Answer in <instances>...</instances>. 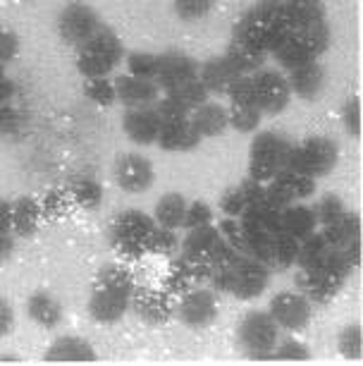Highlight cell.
<instances>
[{"label": "cell", "instance_id": "cell-1", "mask_svg": "<svg viewBox=\"0 0 363 366\" xmlns=\"http://www.w3.org/2000/svg\"><path fill=\"white\" fill-rule=\"evenodd\" d=\"M290 34L292 29L287 24L285 0H258L239 17L232 39L251 44L270 55Z\"/></svg>", "mask_w": 363, "mask_h": 366}, {"label": "cell", "instance_id": "cell-2", "mask_svg": "<svg viewBox=\"0 0 363 366\" xmlns=\"http://www.w3.org/2000/svg\"><path fill=\"white\" fill-rule=\"evenodd\" d=\"M122 60H125V46L118 34L106 24L77 48V72L84 79L108 77Z\"/></svg>", "mask_w": 363, "mask_h": 366}, {"label": "cell", "instance_id": "cell-3", "mask_svg": "<svg viewBox=\"0 0 363 366\" xmlns=\"http://www.w3.org/2000/svg\"><path fill=\"white\" fill-rule=\"evenodd\" d=\"M155 227L153 216L139 209L120 211L108 227V242L125 261H136L146 254V239Z\"/></svg>", "mask_w": 363, "mask_h": 366}, {"label": "cell", "instance_id": "cell-4", "mask_svg": "<svg viewBox=\"0 0 363 366\" xmlns=\"http://www.w3.org/2000/svg\"><path fill=\"white\" fill-rule=\"evenodd\" d=\"M339 161V147L330 137L313 134L304 139L301 144H292L290 154H287L285 168L306 172L311 177H327L334 170V165Z\"/></svg>", "mask_w": 363, "mask_h": 366}, {"label": "cell", "instance_id": "cell-5", "mask_svg": "<svg viewBox=\"0 0 363 366\" xmlns=\"http://www.w3.org/2000/svg\"><path fill=\"white\" fill-rule=\"evenodd\" d=\"M292 144L285 134L277 132H256L249 151V177L258 182H270L280 170L285 168L287 154H290Z\"/></svg>", "mask_w": 363, "mask_h": 366}, {"label": "cell", "instance_id": "cell-6", "mask_svg": "<svg viewBox=\"0 0 363 366\" xmlns=\"http://www.w3.org/2000/svg\"><path fill=\"white\" fill-rule=\"evenodd\" d=\"M280 340V328L268 312H249L237 326V342L249 359H272Z\"/></svg>", "mask_w": 363, "mask_h": 366}, {"label": "cell", "instance_id": "cell-7", "mask_svg": "<svg viewBox=\"0 0 363 366\" xmlns=\"http://www.w3.org/2000/svg\"><path fill=\"white\" fill-rule=\"evenodd\" d=\"M227 273H230L227 295L237 297V300H242V302H251L268 290L272 271L263 261L251 257V254H239L227 266Z\"/></svg>", "mask_w": 363, "mask_h": 366}, {"label": "cell", "instance_id": "cell-8", "mask_svg": "<svg viewBox=\"0 0 363 366\" xmlns=\"http://www.w3.org/2000/svg\"><path fill=\"white\" fill-rule=\"evenodd\" d=\"M103 26L98 12L84 0H72L58 15V34L67 46L79 48Z\"/></svg>", "mask_w": 363, "mask_h": 366}, {"label": "cell", "instance_id": "cell-9", "mask_svg": "<svg viewBox=\"0 0 363 366\" xmlns=\"http://www.w3.org/2000/svg\"><path fill=\"white\" fill-rule=\"evenodd\" d=\"M268 314L275 319L280 330H290V333H299L308 326L313 316L311 300L299 292V290H285V292L272 295L268 304Z\"/></svg>", "mask_w": 363, "mask_h": 366}, {"label": "cell", "instance_id": "cell-10", "mask_svg": "<svg viewBox=\"0 0 363 366\" xmlns=\"http://www.w3.org/2000/svg\"><path fill=\"white\" fill-rule=\"evenodd\" d=\"M175 316L182 321V326L191 330L208 328L218 316V300L215 292L203 285L189 287L175 304Z\"/></svg>", "mask_w": 363, "mask_h": 366}, {"label": "cell", "instance_id": "cell-11", "mask_svg": "<svg viewBox=\"0 0 363 366\" xmlns=\"http://www.w3.org/2000/svg\"><path fill=\"white\" fill-rule=\"evenodd\" d=\"M253 92H256V106L261 108L263 115H277L290 106L292 92L287 84V77L280 70H268L261 67L251 74Z\"/></svg>", "mask_w": 363, "mask_h": 366}, {"label": "cell", "instance_id": "cell-12", "mask_svg": "<svg viewBox=\"0 0 363 366\" xmlns=\"http://www.w3.org/2000/svg\"><path fill=\"white\" fill-rule=\"evenodd\" d=\"M115 184L125 194H143L146 189L153 187L155 170L153 163L141 154H122L113 165Z\"/></svg>", "mask_w": 363, "mask_h": 366}, {"label": "cell", "instance_id": "cell-13", "mask_svg": "<svg viewBox=\"0 0 363 366\" xmlns=\"http://www.w3.org/2000/svg\"><path fill=\"white\" fill-rule=\"evenodd\" d=\"M129 309L148 326H165L175 319V302L163 287H134Z\"/></svg>", "mask_w": 363, "mask_h": 366}, {"label": "cell", "instance_id": "cell-14", "mask_svg": "<svg viewBox=\"0 0 363 366\" xmlns=\"http://www.w3.org/2000/svg\"><path fill=\"white\" fill-rule=\"evenodd\" d=\"M297 290L304 292L311 304H330L334 297L339 295L342 285L347 282V275H342L337 271L327 266H318V268H311V271H301L297 268Z\"/></svg>", "mask_w": 363, "mask_h": 366}, {"label": "cell", "instance_id": "cell-15", "mask_svg": "<svg viewBox=\"0 0 363 366\" xmlns=\"http://www.w3.org/2000/svg\"><path fill=\"white\" fill-rule=\"evenodd\" d=\"M115 99L125 108H150L160 99V86L153 79L134 77V74H120L115 77Z\"/></svg>", "mask_w": 363, "mask_h": 366}, {"label": "cell", "instance_id": "cell-16", "mask_svg": "<svg viewBox=\"0 0 363 366\" xmlns=\"http://www.w3.org/2000/svg\"><path fill=\"white\" fill-rule=\"evenodd\" d=\"M198 74V63L194 58H189L187 53L180 51H165L158 53V70H155L153 81L160 86V92H168L180 81L196 77Z\"/></svg>", "mask_w": 363, "mask_h": 366}, {"label": "cell", "instance_id": "cell-17", "mask_svg": "<svg viewBox=\"0 0 363 366\" xmlns=\"http://www.w3.org/2000/svg\"><path fill=\"white\" fill-rule=\"evenodd\" d=\"M86 309H88V316H91L96 323L111 326V323H118L120 319H125V314L129 312V295L93 287L91 295H88Z\"/></svg>", "mask_w": 363, "mask_h": 366}, {"label": "cell", "instance_id": "cell-18", "mask_svg": "<svg viewBox=\"0 0 363 366\" xmlns=\"http://www.w3.org/2000/svg\"><path fill=\"white\" fill-rule=\"evenodd\" d=\"M287 84H290L292 96L301 101H316L325 89V70L318 60H308V63L294 67L287 72Z\"/></svg>", "mask_w": 363, "mask_h": 366}, {"label": "cell", "instance_id": "cell-19", "mask_svg": "<svg viewBox=\"0 0 363 366\" xmlns=\"http://www.w3.org/2000/svg\"><path fill=\"white\" fill-rule=\"evenodd\" d=\"M122 132L127 134L129 142L139 144V147H150L158 139L160 122L153 108H127L122 115Z\"/></svg>", "mask_w": 363, "mask_h": 366}, {"label": "cell", "instance_id": "cell-20", "mask_svg": "<svg viewBox=\"0 0 363 366\" xmlns=\"http://www.w3.org/2000/svg\"><path fill=\"white\" fill-rule=\"evenodd\" d=\"M189 122L201 139H213V137H220L225 129L230 127L227 125V108L220 106V103L205 101L198 108L191 110Z\"/></svg>", "mask_w": 363, "mask_h": 366}, {"label": "cell", "instance_id": "cell-21", "mask_svg": "<svg viewBox=\"0 0 363 366\" xmlns=\"http://www.w3.org/2000/svg\"><path fill=\"white\" fill-rule=\"evenodd\" d=\"M46 362H96L93 345L86 337L79 335H60L51 342V347L44 355Z\"/></svg>", "mask_w": 363, "mask_h": 366}, {"label": "cell", "instance_id": "cell-22", "mask_svg": "<svg viewBox=\"0 0 363 366\" xmlns=\"http://www.w3.org/2000/svg\"><path fill=\"white\" fill-rule=\"evenodd\" d=\"M239 77V72L235 70V65L230 63L223 55H215V58H208L203 65H198V79L205 86L208 94H225L227 86Z\"/></svg>", "mask_w": 363, "mask_h": 366}, {"label": "cell", "instance_id": "cell-23", "mask_svg": "<svg viewBox=\"0 0 363 366\" xmlns=\"http://www.w3.org/2000/svg\"><path fill=\"white\" fill-rule=\"evenodd\" d=\"M26 316L41 328H56L63 323V304L48 290H36L26 297Z\"/></svg>", "mask_w": 363, "mask_h": 366}, {"label": "cell", "instance_id": "cell-24", "mask_svg": "<svg viewBox=\"0 0 363 366\" xmlns=\"http://www.w3.org/2000/svg\"><path fill=\"white\" fill-rule=\"evenodd\" d=\"M218 237H220V232H218V227L213 223L191 227L184 234V239H180V257L191 261H208V254L213 249Z\"/></svg>", "mask_w": 363, "mask_h": 366}, {"label": "cell", "instance_id": "cell-25", "mask_svg": "<svg viewBox=\"0 0 363 366\" xmlns=\"http://www.w3.org/2000/svg\"><path fill=\"white\" fill-rule=\"evenodd\" d=\"M41 206L36 199L19 197L12 199V234L15 237H34L41 227Z\"/></svg>", "mask_w": 363, "mask_h": 366}, {"label": "cell", "instance_id": "cell-26", "mask_svg": "<svg viewBox=\"0 0 363 366\" xmlns=\"http://www.w3.org/2000/svg\"><path fill=\"white\" fill-rule=\"evenodd\" d=\"M297 252H299V239H294L292 234H287L282 230L272 232L268 257H265V266L277 273L292 271L294 264H297Z\"/></svg>", "mask_w": 363, "mask_h": 366}, {"label": "cell", "instance_id": "cell-27", "mask_svg": "<svg viewBox=\"0 0 363 366\" xmlns=\"http://www.w3.org/2000/svg\"><path fill=\"white\" fill-rule=\"evenodd\" d=\"M155 144H158L163 151L187 154V151H194L198 144H201V137L196 134V129L191 127V122L187 120V122H177V125L160 127Z\"/></svg>", "mask_w": 363, "mask_h": 366}, {"label": "cell", "instance_id": "cell-28", "mask_svg": "<svg viewBox=\"0 0 363 366\" xmlns=\"http://www.w3.org/2000/svg\"><path fill=\"white\" fill-rule=\"evenodd\" d=\"M285 15L292 31H299L304 26L327 19L323 0H285Z\"/></svg>", "mask_w": 363, "mask_h": 366}, {"label": "cell", "instance_id": "cell-29", "mask_svg": "<svg viewBox=\"0 0 363 366\" xmlns=\"http://www.w3.org/2000/svg\"><path fill=\"white\" fill-rule=\"evenodd\" d=\"M316 216H313V209L311 206H304V204H290L282 209V232L292 234L294 239H306L308 234L316 232Z\"/></svg>", "mask_w": 363, "mask_h": 366}, {"label": "cell", "instance_id": "cell-30", "mask_svg": "<svg viewBox=\"0 0 363 366\" xmlns=\"http://www.w3.org/2000/svg\"><path fill=\"white\" fill-rule=\"evenodd\" d=\"M225 58L235 65V70L239 74H253L265 65V58H268V55H265L261 48L244 44V41H239V39H232L227 51H225Z\"/></svg>", "mask_w": 363, "mask_h": 366}, {"label": "cell", "instance_id": "cell-31", "mask_svg": "<svg viewBox=\"0 0 363 366\" xmlns=\"http://www.w3.org/2000/svg\"><path fill=\"white\" fill-rule=\"evenodd\" d=\"M272 182L277 184L280 189L285 192L292 202H301V199H311L316 197V187H318V179L306 175V172H297L290 168H282L272 177Z\"/></svg>", "mask_w": 363, "mask_h": 366}, {"label": "cell", "instance_id": "cell-32", "mask_svg": "<svg viewBox=\"0 0 363 366\" xmlns=\"http://www.w3.org/2000/svg\"><path fill=\"white\" fill-rule=\"evenodd\" d=\"M187 204L189 202L180 192H168V194H163L153 211L155 225L170 227V230H180L184 223V213H187Z\"/></svg>", "mask_w": 363, "mask_h": 366}, {"label": "cell", "instance_id": "cell-33", "mask_svg": "<svg viewBox=\"0 0 363 366\" xmlns=\"http://www.w3.org/2000/svg\"><path fill=\"white\" fill-rule=\"evenodd\" d=\"M93 287L111 290V292H120V295L132 297L134 287H136V280L125 264H106L103 268H98V273H96Z\"/></svg>", "mask_w": 363, "mask_h": 366}, {"label": "cell", "instance_id": "cell-34", "mask_svg": "<svg viewBox=\"0 0 363 366\" xmlns=\"http://www.w3.org/2000/svg\"><path fill=\"white\" fill-rule=\"evenodd\" d=\"M327 242L323 239V234L320 232H313L308 234L306 239L299 242V252H297V268H301V271H311V268H318L323 266V261L327 257Z\"/></svg>", "mask_w": 363, "mask_h": 366}, {"label": "cell", "instance_id": "cell-35", "mask_svg": "<svg viewBox=\"0 0 363 366\" xmlns=\"http://www.w3.org/2000/svg\"><path fill=\"white\" fill-rule=\"evenodd\" d=\"M261 120H263V113L261 108L256 106V103H230L227 108V125L232 129H237V132L242 134H253L258 132V127H261Z\"/></svg>", "mask_w": 363, "mask_h": 366}, {"label": "cell", "instance_id": "cell-36", "mask_svg": "<svg viewBox=\"0 0 363 366\" xmlns=\"http://www.w3.org/2000/svg\"><path fill=\"white\" fill-rule=\"evenodd\" d=\"M270 55L275 58V63L282 67L285 72H292L294 67L304 65V63H308V60H316V58H311V53L306 51V46L301 44L294 34H290V36H287Z\"/></svg>", "mask_w": 363, "mask_h": 366}, {"label": "cell", "instance_id": "cell-37", "mask_svg": "<svg viewBox=\"0 0 363 366\" xmlns=\"http://www.w3.org/2000/svg\"><path fill=\"white\" fill-rule=\"evenodd\" d=\"M323 239L327 242V247H342L344 242L361 237V216L359 213H344L337 223L325 225L323 227Z\"/></svg>", "mask_w": 363, "mask_h": 366}, {"label": "cell", "instance_id": "cell-38", "mask_svg": "<svg viewBox=\"0 0 363 366\" xmlns=\"http://www.w3.org/2000/svg\"><path fill=\"white\" fill-rule=\"evenodd\" d=\"M292 34L306 46V51L311 53V58H316V60L327 51V48H330L332 31H330V24H327V19L311 24V26H304V29L292 31Z\"/></svg>", "mask_w": 363, "mask_h": 366}, {"label": "cell", "instance_id": "cell-39", "mask_svg": "<svg viewBox=\"0 0 363 366\" xmlns=\"http://www.w3.org/2000/svg\"><path fill=\"white\" fill-rule=\"evenodd\" d=\"M165 96L175 99L177 103H182L187 110H194L201 106V103L208 101L210 94L205 92V86L201 84V79H198V74H196V77H189V79L180 81V84H175L173 89H168Z\"/></svg>", "mask_w": 363, "mask_h": 366}, {"label": "cell", "instance_id": "cell-40", "mask_svg": "<svg viewBox=\"0 0 363 366\" xmlns=\"http://www.w3.org/2000/svg\"><path fill=\"white\" fill-rule=\"evenodd\" d=\"M170 297H182L189 287H194V278H191V266L184 257H177L173 264H170V271L165 275L160 285Z\"/></svg>", "mask_w": 363, "mask_h": 366}, {"label": "cell", "instance_id": "cell-41", "mask_svg": "<svg viewBox=\"0 0 363 366\" xmlns=\"http://www.w3.org/2000/svg\"><path fill=\"white\" fill-rule=\"evenodd\" d=\"M70 199L79 206V209H86V211L98 209V206L103 204L101 182H98V179H93V177H79L77 182L72 184Z\"/></svg>", "mask_w": 363, "mask_h": 366}, {"label": "cell", "instance_id": "cell-42", "mask_svg": "<svg viewBox=\"0 0 363 366\" xmlns=\"http://www.w3.org/2000/svg\"><path fill=\"white\" fill-rule=\"evenodd\" d=\"M177 252H180V237H177V230L155 225L146 239V254H155V257H175Z\"/></svg>", "mask_w": 363, "mask_h": 366}, {"label": "cell", "instance_id": "cell-43", "mask_svg": "<svg viewBox=\"0 0 363 366\" xmlns=\"http://www.w3.org/2000/svg\"><path fill=\"white\" fill-rule=\"evenodd\" d=\"M337 350L339 355L349 362H359L363 355V330L361 323H349L339 330L337 335Z\"/></svg>", "mask_w": 363, "mask_h": 366}, {"label": "cell", "instance_id": "cell-44", "mask_svg": "<svg viewBox=\"0 0 363 366\" xmlns=\"http://www.w3.org/2000/svg\"><path fill=\"white\" fill-rule=\"evenodd\" d=\"M347 213V206L344 202L337 197V194H323L313 206V216H316V223L318 225H332Z\"/></svg>", "mask_w": 363, "mask_h": 366}, {"label": "cell", "instance_id": "cell-45", "mask_svg": "<svg viewBox=\"0 0 363 366\" xmlns=\"http://www.w3.org/2000/svg\"><path fill=\"white\" fill-rule=\"evenodd\" d=\"M127 63V74H134V77H143V79H153L155 70H158V53H148V51H132L125 55Z\"/></svg>", "mask_w": 363, "mask_h": 366}, {"label": "cell", "instance_id": "cell-46", "mask_svg": "<svg viewBox=\"0 0 363 366\" xmlns=\"http://www.w3.org/2000/svg\"><path fill=\"white\" fill-rule=\"evenodd\" d=\"M84 96L101 108H111L115 101V84L108 77L84 79Z\"/></svg>", "mask_w": 363, "mask_h": 366}, {"label": "cell", "instance_id": "cell-47", "mask_svg": "<svg viewBox=\"0 0 363 366\" xmlns=\"http://www.w3.org/2000/svg\"><path fill=\"white\" fill-rule=\"evenodd\" d=\"M150 108H153L155 117H158L160 127L177 125V122H187L189 113H191V110H187L182 103H177L175 99H170V96H165V99H158Z\"/></svg>", "mask_w": 363, "mask_h": 366}, {"label": "cell", "instance_id": "cell-48", "mask_svg": "<svg viewBox=\"0 0 363 366\" xmlns=\"http://www.w3.org/2000/svg\"><path fill=\"white\" fill-rule=\"evenodd\" d=\"M70 204H72V199H70L67 192L53 189V192H48V194L39 202L41 216H44L46 220H60V218L67 216V211H70Z\"/></svg>", "mask_w": 363, "mask_h": 366}, {"label": "cell", "instance_id": "cell-49", "mask_svg": "<svg viewBox=\"0 0 363 366\" xmlns=\"http://www.w3.org/2000/svg\"><path fill=\"white\" fill-rule=\"evenodd\" d=\"M213 5L215 0H175V15L182 22H198V19L208 17Z\"/></svg>", "mask_w": 363, "mask_h": 366}, {"label": "cell", "instance_id": "cell-50", "mask_svg": "<svg viewBox=\"0 0 363 366\" xmlns=\"http://www.w3.org/2000/svg\"><path fill=\"white\" fill-rule=\"evenodd\" d=\"M24 129V115L12 106V103H5L0 106V139H10V137H17Z\"/></svg>", "mask_w": 363, "mask_h": 366}, {"label": "cell", "instance_id": "cell-51", "mask_svg": "<svg viewBox=\"0 0 363 366\" xmlns=\"http://www.w3.org/2000/svg\"><path fill=\"white\" fill-rule=\"evenodd\" d=\"M213 223V209H210L205 202H191L187 204V213H184V230H191V227H201V225H210Z\"/></svg>", "mask_w": 363, "mask_h": 366}, {"label": "cell", "instance_id": "cell-52", "mask_svg": "<svg viewBox=\"0 0 363 366\" xmlns=\"http://www.w3.org/2000/svg\"><path fill=\"white\" fill-rule=\"evenodd\" d=\"M225 94H227L230 103H235V106H239V103H256V92H253L251 74H239Z\"/></svg>", "mask_w": 363, "mask_h": 366}, {"label": "cell", "instance_id": "cell-53", "mask_svg": "<svg viewBox=\"0 0 363 366\" xmlns=\"http://www.w3.org/2000/svg\"><path fill=\"white\" fill-rule=\"evenodd\" d=\"M342 125L352 137L359 139L361 137V99L359 96H352V99L344 101L342 106Z\"/></svg>", "mask_w": 363, "mask_h": 366}, {"label": "cell", "instance_id": "cell-54", "mask_svg": "<svg viewBox=\"0 0 363 366\" xmlns=\"http://www.w3.org/2000/svg\"><path fill=\"white\" fill-rule=\"evenodd\" d=\"M272 359H282V362H308V359H311V350L299 340H285L275 345Z\"/></svg>", "mask_w": 363, "mask_h": 366}, {"label": "cell", "instance_id": "cell-55", "mask_svg": "<svg viewBox=\"0 0 363 366\" xmlns=\"http://www.w3.org/2000/svg\"><path fill=\"white\" fill-rule=\"evenodd\" d=\"M246 209V202H244V194L242 189L237 187H227L220 194V211L225 213V218H239Z\"/></svg>", "mask_w": 363, "mask_h": 366}, {"label": "cell", "instance_id": "cell-56", "mask_svg": "<svg viewBox=\"0 0 363 366\" xmlns=\"http://www.w3.org/2000/svg\"><path fill=\"white\" fill-rule=\"evenodd\" d=\"M218 232L225 242H230L237 252L246 254L244 247V234H242V225H239V218H223L220 225H218Z\"/></svg>", "mask_w": 363, "mask_h": 366}, {"label": "cell", "instance_id": "cell-57", "mask_svg": "<svg viewBox=\"0 0 363 366\" xmlns=\"http://www.w3.org/2000/svg\"><path fill=\"white\" fill-rule=\"evenodd\" d=\"M246 202V209H256V206H265V182H258V179L246 177L242 184H239Z\"/></svg>", "mask_w": 363, "mask_h": 366}, {"label": "cell", "instance_id": "cell-58", "mask_svg": "<svg viewBox=\"0 0 363 366\" xmlns=\"http://www.w3.org/2000/svg\"><path fill=\"white\" fill-rule=\"evenodd\" d=\"M17 53H19V36H17V31L0 26V63H3V65L12 63V60L17 58Z\"/></svg>", "mask_w": 363, "mask_h": 366}, {"label": "cell", "instance_id": "cell-59", "mask_svg": "<svg viewBox=\"0 0 363 366\" xmlns=\"http://www.w3.org/2000/svg\"><path fill=\"white\" fill-rule=\"evenodd\" d=\"M12 328H15V309L8 300L0 297V337L10 335Z\"/></svg>", "mask_w": 363, "mask_h": 366}, {"label": "cell", "instance_id": "cell-60", "mask_svg": "<svg viewBox=\"0 0 363 366\" xmlns=\"http://www.w3.org/2000/svg\"><path fill=\"white\" fill-rule=\"evenodd\" d=\"M0 232H12V202L0 199Z\"/></svg>", "mask_w": 363, "mask_h": 366}, {"label": "cell", "instance_id": "cell-61", "mask_svg": "<svg viewBox=\"0 0 363 366\" xmlns=\"http://www.w3.org/2000/svg\"><path fill=\"white\" fill-rule=\"evenodd\" d=\"M12 252H15V234H12V232H0V264L10 261Z\"/></svg>", "mask_w": 363, "mask_h": 366}, {"label": "cell", "instance_id": "cell-62", "mask_svg": "<svg viewBox=\"0 0 363 366\" xmlns=\"http://www.w3.org/2000/svg\"><path fill=\"white\" fill-rule=\"evenodd\" d=\"M15 81H12L8 74H3L0 77V106H5V103H12V99H15Z\"/></svg>", "mask_w": 363, "mask_h": 366}, {"label": "cell", "instance_id": "cell-63", "mask_svg": "<svg viewBox=\"0 0 363 366\" xmlns=\"http://www.w3.org/2000/svg\"><path fill=\"white\" fill-rule=\"evenodd\" d=\"M3 74H5V65L0 63V77H3Z\"/></svg>", "mask_w": 363, "mask_h": 366}]
</instances>
